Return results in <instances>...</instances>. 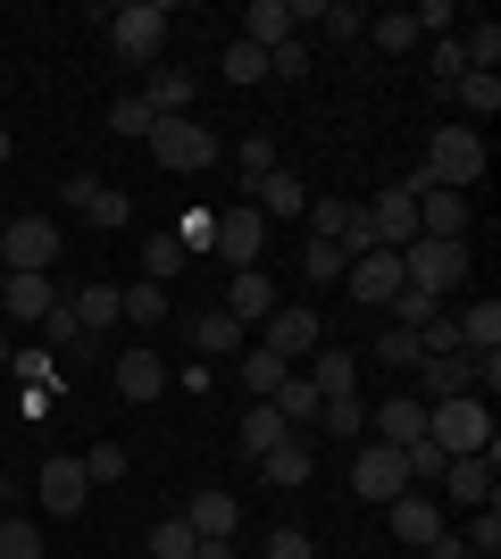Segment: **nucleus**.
Masks as SVG:
<instances>
[{
	"label": "nucleus",
	"mask_w": 501,
	"mask_h": 559,
	"mask_svg": "<svg viewBox=\"0 0 501 559\" xmlns=\"http://www.w3.org/2000/svg\"><path fill=\"white\" fill-rule=\"evenodd\" d=\"M343 284H351L359 309H393V293H402V251H359L351 267H343Z\"/></svg>",
	"instance_id": "9b49d317"
},
{
	"label": "nucleus",
	"mask_w": 501,
	"mask_h": 559,
	"mask_svg": "<svg viewBox=\"0 0 501 559\" xmlns=\"http://www.w3.org/2000/svg\"><path fill=\"white\" fill-rule=\"evenodd\" d=\"M402 284H409V293H434V301L460 293V284H468V242H434V234H418V242L402 251Z\"/></svg>",
	"instance_id": "7ed1b4c3"
},
{
	"label": "nucleus",
	"mask_w": 501,
	"mask_h": 559,
	"mask_svg": "<svg viewBox=\"0 0 501 559\" xmlns=\"http://www.w3.org/2000/svg\"><path fill=\"white\" fill-rule=\"evenodd\" d=\"M460 318V350H501V301L485 293V301H468V309H452Z\"/></svg>",
	"instance_id": "c85d7f7f"
},
{
	"label": "nucleus",
	"mask_w": 501,
	"mask_h": 559,
	"mask_svg": "<svg viewBox=\"0 0 501 559\" xmlns=\"http://www.w3.org/2000/svg\"><path fill=\"white\" fill-rule=\"evenodd\" d=\"M242 43H260V50L293 43V0H251L242 9Z\"/></svg>",
	"instance_id": "b1692460"
},
{
	"label": "nucleus",
	"mask_w": 501,
	"mask_h": 559,
	"mask_svg": "<svg viewBox=\"0 0 501 559\" xmlns=\"http://www.w3.org/2000/svg\"><path fill=\"white\" fill-rule=\"evenodd\" d=\"M452 100H460L468 117H493V109H501V75H477V68H468V75L452 84Z\"/></svg>",
	"instance_id": "4c0bfd02"
},
{
	"label": "nucleus",
	"mask_w": 501,
	"mask_h": 559,
	"mask_svg": "<svg viewBox=\"0 0 501 559\" xmlns=\"http://www.w3.org/2000/svg\"><path fill=\"white\" fill-rule=\"evenodd\" d=\"M285 359H267V350L260 343H251V350H242V384H251V401H276V384H285Z\"/></svg>",
	"instance_id": "c9c22d12"
},
{
	"label": "nucleus",
	"mask_w": 501,
	"mask_h": 559,
	"mask_svg": "<svg viewBox=\"0 0 501 559\" xmlns=\"http://www.w3.org/2000/svg\"><path fill=\"white\" fill-rule=\"evenodd\" d=\"M167 276H184V242L176 234H143V284H167Z\"/></svg>",
	"instance_id": "72a5a7b5"
},
{
	"label": "nucleus",
	"mask_w": 501,
	"mask_h": 559,
	"mask_svg": "<svg viewBox=\"0 0 501 559\" xmlns=\"http://www.w3.org/2000/svg\"><path fill=\"white\" fill-rule=\"evenodd\" d=\"M310 384H318V401L359 393V359H351V350H326V343H318V350H310Z\"/></svg>",
	"instance_id": "5701e85b"
},
{
	"label": "nucleus",
	"mask_w": 501,
	"mask_h": 559,
	"mask_svg": "<svg viewBox=\"0 0 501 559\" xmlns=\"http://www.w3.org/2000/svg\"><path fill=\"white\" fill-rule=\"evenodd\" d=\"M176 518H184V526H192L201 543H210V535H226V543H235L242 501H235V492H184V510H176Z\"/></svg>",
	"instance_id": "dca6fc26"
},
{
	"label": "nucleus",
	"mask_w": 501,
	"mask_h": 559,
	"mask_svg": "<svg viewBox=\"0 0 501 559\" xmlns=\"http://www.w3.org/2000/svg\"><path fill=\"white\" fill-rule=\"evenodd\" d=\"M192 543L201 535H192L184 518H159V526H151V559H192Z\"/></svg>",
	"instance_id": "09e8293b"
},
{
	"label": "nucleus",
	"mask_w": 501,
	"mask_h": 559,
	"mask_svg": "<svg viewBox=\"0 0 501 559\" xmlns=\"http://www.w3.org/2000/svg\"><path fill=\"white\" fill-rule=\"evenodd\" d=\"M434 309H443L434 293H409V284H402V293H393V326H409V334H418V326L434 318Z\"/></svg>",
	"instance_id": "603ef678"
},
{
	"label": "nucleus",
	"mask_w": 501,
	"mask_h": 559,
	"mask_svg": "<svg viewBox=\"0 0 501 559\" xmlns=\"http://www.w3.org/2000/svg\"><path fill=\"white\" fill-rule=\"evenodd\" d=\"M368 359H384V368H418L427 350H418V334H409V326H384L377 343H368Z\"/></svg>",
	"instance_id": "58836bf2"
},
{
	"label": "nucleus",
	"mask_w": 501,
	"mask_h": 559,
	"mask_svg": "<svg viewBox=\"0 0 501 559\" xmlns=\"http://www.w3.org/2000/svg\"><path fill=\"white\" fill-rule=\"evenodd\" d=\"M109 376H118V393H126V401H159V393H167V368L151 359V350H126Z\"/></svg>",
	"instance_id": "bb28decb"
},
{
	"label": "nucleus",
	"mask_w": 501,
	"mask_h": 559,
	"mask_svg": "<svg viewBox=\"0 0 501 559\" xmlns=\"http://www.w3.org/2000/svg\"><path fill=\"white\" fill-rule=\"evenodd\" d=\"M460 50H468V68H477V75H493V68H501V25H493V17L468 25V34H460Z\"/></svg>",
	"instance_id": "a19ab883"
},
{
	"label": "nucleus",
	"mask_w": 501,
	"mask_h": 559,
	"mask_svg": "<svg viewBox=\"0 0 501 559\" xmlns=\"http://www.w3.org/2000/svg\"><path fill=\"white\" fill-rule=\"evenodd\" d=\"M251 467H260V485H276V492H301V485H310V467H318V451L301 443V435H285V443L267 451V460H251Z\"/></svg>",
	"instance_id": "6ab92c4d"
},
{
	"label": "nucleus",
	"mask_w": 501,
	"mask_h": 559,
	"mask_svg": "<svg viewBox=\"0 0 501 559\" xmlns=\"http://www.w3.org/2000/svg\"><path fill=\"white\" fill-rule=\"evenodd\" d=\"M242 334H251V326H235L226 309H201V318H192V343H201V350H217V359H242V350H251Z\"/></svg>",
	"instance_id": "c756f323"
},
{
	"label": "nucleus",
	"mask_w": 501,
	"mask_h": 559,
	"mask_svg": "<svg viewBox=\"0 0 501 559\" xmlns=\"http://www.w3.org/2000/svg\"><path fill=\"white\" fill-rule=\"evenodd\" d=\"M217 75H226V84H267V50L235 34V43L217 50Z\"/></svg>",
	"instance_id": "473e14b6"
},
{
	"label": "nucleus",
	"mask_w": 501,
	"mask_h": 559,
	"mask_svg": "<svg viewBox=\"0 0 501 559\" xmlns=\"http://www.w3.org/2000/svg\"><path fill=\"white\" fill-rule=\"evenodd\" d=\"M0 492H9V467H0Z\"/></svg>",
	"instance_id": "0e129e2a"
},
{
	"label": "nucleus",
	"mask_w": 501,
	"mask_h": 559,
	"mask_svg": "<svg viewBox=\"0 0 501 559\" xmlns=\"http://www.w3.org/2000/svg\"><path fill=\"white\" fill-rule=\"evenodd\" d=\"M501 551V510H477V526H468V559H493Z\"/></svg>",
	"instance_id": "4d7b16f0"
},
{
	"label": "nucleus",
	"mask_w": 501,
	"mask_h": 559,
	"mask_svg": "<svg viewBox=\"0 0 501 559\" xmlns=\"http://www.w3.org/2000/svg\"><path fill=\"white\" fill-rule=\"evenodd\" d=\"M167 234L184 242V259H201V251H210V242H217V210H184V217H176V226H167Z\"/></svg>",
	"instance_id": "c03bdc74"
},
{
	"label": "nucleus",
	"mask_w": 501,
	"mask_h": 559,
	"mask_svg": "<svg viewBox=\"0 0 501 559\" xmlns=\"http://www.w3.org/2000/svg\"><path fill=\"white\" fill-rule=\"evenodd\" d=\"M50 259H59V226L50 217H9L0 226V267L9 276H50Z\"/></svg>",
	"instance_id": "0eeeda50"
},
{
	"label": "nucleus",
	"mask_w": 501,
	"mask_h": 559,
	"mask_svg": "<svg viewBox=\"0 0 501 559\" xmlns=\"http://www.w3.org/2000/svg\"><path fill=\"white\" fill-rule=\"evenodd\" d=\"M0 293H9V267H0Z\"/></svg>",
	"instance_id": "e2e57ef3"
},
{
	"label": "nucleus",
	"mask_w": 501,
	"mask_h": 559,
	"mask_svg": "<svg viewBox=\"0 0 501 559\" xmlns=\"http://www.w3.org/2000/svg\"><path fill=\"white\" fill-rule=\"evenodd\" d=\"M9 359H17V343H9V334H0V368H9Z\"/></svg>",
	"instance_id": "052dcab7"
},
{
	"label": "nucleus",
	"mask_w": 501,
	"mask_h": 559,
	"mask_svg": "<svg viewBox=\"0 0 501 559\" xmlns=\"http://www.w3.org/2000/svg\"><path fill=\"white\" fill-rule=\"evenodd\" d=\"M418 384H427V409H434V401H460V393H468V350L418 359Z\"/></svg>",
	"instance_id": "a878e982"
},
{
	"label": "nucleus",
	"mask_w": 501,
	"mask_h": 559,
	"mask_svg": "<svg viewBox=\"0 0 501 559\" xmlns=\"http://www.w3.org/2000/svg\"><path fill=\"white\" fill-rule=\"evenodd\" d=\"M301 75H310V43L293 34V43H276V50H267V84H301Z\"/></svg>",
	"instance_id": "a18cd8bd"
},
{
	"label": "nucleus",
	"mask_w": 501,
	"mask_h": 559,
	"mask_svg": "<svg viewBox=\"0 0 501 559\" xmlns=\"http://www.w3.org/2000/svg\"><path fill=\"white\" fill-rule=\"evenodd\" d=\"M84 476H93V485H118L126 476V443H93L84 451Z\"/></svg>",
	"instance_id": "864d4df0"
},
{
	"label": "nucleus",
	"mask_w": 501,
	"mask_h": 559,
	"mask_svg": "<svg viewBox=\"0 0 501 559\" xmlns=\"http://www.w3.org/2000/svg\"><path fill=\"white\" fill-rule=\"evenodd\" d=\"M260 551H267V559H318L301 526H267V543H260Z\"/></svg>",
	"instance_id": "6e6d98bb"
},
{
	"label": "nucleus",
	"mask_w": 501,
	"mask_h": 559,
	"mask_svg": "<svg viewBox=\"0 0 501 559\" xmlns=\"http://www.w3.org/2000/svg\"><path fill=\"white\" fill-rule=\"evenodd\" d=\"M384 510H393V535H402L409 551H427V543L443 535V501H434V492H418V485H409V492H393Z\"/></svg>",
	"instance_id": "4468645a"
},
{
	"label": "nucleus",
	"mask_w": 501,
	"mask_h": 559,
	"mask_svg": "<svg viewBox=\"0 0 501 559\" xmlns=\"http://www.w3.org/2000/svg\"><path fill=\"white\" fill-rule=\"evenodd\" d=\"M318 409H326V401H318L310 376H285V384H276V418H285L293 435H301V426H318Z\"/></svg>",
	"instance_id": "7c9ffc66"
},
{
	"label": "nucleus",
	"mask_w": 501,
	"mask_h": 559,
	"mask_svg": "<svg viewBox=\"0 0 501 559\" xmlns=\"http://www.w3.org/2000/svg\"><path fill=\"white\" fill-rule=\"evenodd\" d=\"M143 142H151V159L176 167V176H201V167H217V134L201 126V117H159Z\"/></svg>",
	"instance_id": "20e7f679"
},
{
	"label": "nucleus",
	"mask_w": 501,
	"mask_h": 559,
	"mask_svg": "<svg viewBox=\"0 0 501 559\" xmlns=\"http://www.w3.org/2000/svg\"><path fill=\"white\" fill-rule=\"evenodd\" d=\"M0 167H9V126H0Z\"/></svg>",
	"instance_id": "680f3d73"
},
{
	"label": "nucleus",
	"mask_w": 501,
	"mask_h": 559,
	"mask_svg": "<svg viewBox=\"0 0 501 559\" xmlns=\"http://www.w3.org/2000/svg\"><path fill=\"white\" fill-rule=\"evenodd\" d=\"M434 485L452 492V501H468V510H493L501 485H493V460H443V476Z\"/></svg>",
	"instance_id": "a211bd4d"
},
{
	"label": "nucleus",
	"mask_w": 501,
	"mask_h": 559,
	"mask_svg": "<svg viewBox=\"0 0 501 559\" xmlns=\"http://www.w3.org/2000/svg\"><path fill=\"white\" fill-rule=\"evenodd\" d=\"M226 267H260V251H267V217L251 210V201H235V210L217 217V242H210Z\"/></svg>",
	"instance_id": "9d476101"
},
{
	"label": "nucleus",
	"mask_w": 501,
	"mask_h": 559,
	"mask_svg": "<svg viewBox=\"0 0 501 559\" xmlns=\"http://www.w3.org/2000/svg\"><path fill=\"white\" fill-rule=\"evenodd\" d=\"M402 460H409V485H434V476H443V451L434 443H409Z\"/></svg>",
	"instance_id": "13d9d810"
},
{
	"label": "nucleus",
	"mask_w": 501,
	"mask_h": 559,
	"mask_svg": "<svg viewBox=\"0 0 501 559\" xmlns=\"http://www.w3.org/2000/svg\"><path fill=\"white\" fill-rule=\"evenodd\" d=\"M418 234H434V242H468V192H418Z\"/></svg>",
	"instance_id": "aec40b11"
},
{
	"label": "nucleus",
	"mask_w": 501,
	"mask_h": 559,
	"mask_svg": "<svg viewBox=\"0 0 501 559\" xmlns=\"http://www.w3.org/2000/svg\"><path fill=\"white\" fill-rule=\"evenodd\" d=\"M285 435H293V426L276 418V401H251V418L235 426V451H242V460H267V451L285 443Z\"/></svg>",
	"instance_id": "4be33fe9"
},
{
	"label": "nucleus",
	"mask_w": 501,
	"mask_h": 559,
	"mask_svg": "<svg viewBox=\"0 0 501 559\" xmlns=\"http://www.w3.org/2000/svg\"><path fill=\"white\" fill-rule=\"evenodd\" d=\"M368 43L393 50V59H402V50H418V25H409V9H384V17H368Z\"/></svg>",
	"instance_id": "e433bc0d"
},
{
	"label": "nucleus",
	"mask_w": 501,
	"mask_h": 559,
	"mask_svg": "<svg viewBox=\"0 0 501 559\" xmlns=\"http://www.w3.org/2000/svg\"><path fill=\"white\" fill-rule=\"evenodd\" d=\"M34 492H43V510H50V518H75L84 501H93V476H84V460H68V451H59V460H43Z\"/></svg>",
	"instance_id": "f8f14e48"
},
{
	"label": "nucleus",
	"mask_w": 501,
	"mask_h": 559,
	"mask_svg": "<svg viewBox=\"0 0 501 559\" xmlns=\"http://www.w3.org/2000/svg\"><path fill=\"white\" fill-rule=\"evenodd\" d=\"M159 117H151V100L143 93H126V100H109V134H126V142H143Z\"/></svg>",
	"instance_id": "ea45409f"
},
{
	"label": "nucleus",
	"mask_w": 501,
	"mask_h": 559,
	"mask_svg": "<svg viewBox=\"0 0 501 559\" xmlns=\"http://www.w3.org/2000/svg\"><path fill=\"white\" fill-rule=\"evenodd\" d=\"M318 343H326V326H318L310 301H276L260 318V350H267V359H285V368H293V359H310Z\"/></svg>",
	"instance_id": "423d86ee"
},
{
	"label": "nucleus",
	"mask_w": 501,
	"mask_h": 559,
	"mask_svg": "<svg viewBox=\"0 0 501 559\" xmlns=\"http://www.w3.org/2000/svg\"><path fill=\"white\" fill-rule=\"evenodd\" d=\"M43 343H50V350H75V343H84V318H75V301H68V293L50 301V318H43Z\"/></svg>",
	"instance_id": "37998d69"
},
{
	"label": "nucleus",
	"mask_w": 501,
	"mask_h": 559,
	"mask_svg": "<svg viewBox=\"0 0 501 559\" xmlns=\"http://www.w3.org/2000/svg\"><path fill=\"white\" fill-rule=\"evenodd\" d=\"M235 167H242V185H260L267 167H276V142H267V134H242L235 142Z\"/></svg>",
	"instance_id": "3c124183"
},
{
	"label": "nucleus",
	"mask_w": 501,
	"mask_h": 559,
	"mask_svg": "<svg viewBox=\"0 0 501 559\" xmlns=\"http://www.w3.org/2000/svg\"><path fill=\"white\" fill-rule=\"evenodd\" d=\"M351 492H359V501H393V492H409V460L393 443H368V435H359V443H351Z\"/></svg>",
	"instance_id": "6e6552de"
},
{
	"label": "nucleus",
	"mask_w": 501,
	"mask_h": 559,
	"mask_svg": "<svg viewBox=\"0 0 501 559\" xmlns=\"http://www.w3.org/2000/svg\"><path fill=\"white\" fill-rule=\"evenodd\" d=\"M343 267H351V259L334 251V242H318V234L301 242V276H310V284H343Z\"/></svg>",
	"instance_id": "79ce46f5"
},
{
	"label": "nucleus",
	"mask_w": 501,
	"mask_h": 559,
	"mask_svg": "<svg viewBox=\"0 0 501 559\" xmlns=\"http://www.w3.org/2000/svg\"><path fill=\"white\" fill-rule=\"evenodd\" d=\"M460 75H468V50H460V34H443V43H434V84L452 93Z\"/></svg>",
	"instance_id": "5fc2aeb1"
},
{
	"label": "nucleus",
	"mask_w": 501,
	"mask_h": 559,
	"mask_svg": "<svg viewBox=\"0 0 501 559\" xmlns=\"http://www.w3.org/2000/svg\"><path fill=\"white\" fill-rule=\"evenodd\" d=\"M267 309H276V284H267V267H235V284H226V318H235V326H260Z\"/></svg>",
	"instance_id": "412c9836"
},
{
	"label": "nucleus",
	"mask_w": 501,
	"mask_h": 559,
	"mask_svg": "<svg viewBox=\"0 0 501 559\" xmlns=\"http://www.w3.org/2000/svg\"><path fill=\"white\" fill-rule=\"evenodd\" d=\"M192 559H235V543H226V535H210V543H192Z\"/></svg>",
	"instance_id": "bf43d9fd"
},
{
	"label": "nucleus",
	"mask_w": 501,
	"mask_h": 559,
	"mask_svg": "<svg viewBox=\"0 0 501 559\" xmlns=\"http://www.w3.org/2000/svg\"><path fill=\"white\" fill-rule=\"evenodd\" d=\"M118 318H134V326H159V318H167V293H159V284H134V293H118Z\"/></svg>",
	"instance_id": "de8ad7c7"
},
{
	"label": "nucleus",
	"mask_w": 501,
	"mask_h": 559,
	"mask_svg": "<svg viewBox=\"0 0 501 559\" xmlns=\"http://www.w3.org/2000/svg\"><path fill=\"white\" fill-rule=\"evenodd\" d=\"M0 559H43V526L34 518H0Z\"/></svg>",
	"instance_id": "49530a36"
},
{
	"label": "nucleus",
	"mask_w": 501,
	"mask_h": 559,
	"mask_svg": "<svg viewBox=\"0 0 501 559\" xmlns=\"http://www.w3.org/2000/svg\"><path fill=\"white\" fill-rule=\"evenodd\" d=\"M0 301H9V318H17V326H43L50 301H59V284H50V276H9V293H0Z\"/></svg>",
	"instance_id": "393cba45"
},
{
	"label": "nucleus",
	"mask_w": 501,
	"mask_h": 559,
	"mask_svg": "<svg viewBox=\"0 0 501 559\" xmlns=\"http://www.w3.org/2000/svg\"><path fill=\"white\" fill-rule=\"evenodd\" d=\"M368 443H393V451L427 443V401H418V393H393L384 409H368Z\"/></svg>",
	"instance_id": "ddd939ff"
},
{
	"label": "nucleus",
	"mask_w": 501,
	"mask_h": 559,
	"mask_svg": "<svg viewBox=\"0 0 501 559\" xmlns=\"http://www.w3.org/2000/svg\"><path fill=\"white\" fill-rule=\"evenodd\" d=\"M100 25H109V50L134 59V68H151V59L167 50V9L159 0H126V9H109Z\"/></svg>",
	"instance_id": "39448f33"
},
{
	"label": "nucleus",
	"mask_w": 501,
	"mask_h": 559,
	"mask_svg": "<svg viewBox=\"0 0 501 559\" xmlns=\"http://www.w3.org/2000/svg\"><path fill=\"white\" fill-rule=\"evenodd\" d=\"M427 443L443 451V460H493V409H485L477 393L434 401L427 409Z\"/></svg>",
	"instance_id": "f03ea898"
},
{
	"label": "nucleus",
	"mask_w": 501,
	"mask_h": 559,
	"mask_svg": "<svg viewBox=\"0 0 501 559\" xmlns=\"http://www.w3.org/2000/svg\"><path fill=\"white\" fill-rule=\"evenodd\" d=\"M334 34V43H359V34H368V9H359V0H326V17H318Z\"/></svg>",
	"instance_id": "8fccbe9b"
},
{
	"label": "nucleus",
	"mask_w": 501,
	"mask_h": 559,
	"mask_svg": "<svg viewBox=\"0 0 501 559\" xmlns=\"http://www.w3.org/2000/svg\"><path fill=\"white\" fill-rule=\"evenodd\" d=\"M68 301H75V318H84V334L118 326V284H84V293H68Z\"/></svg>",
	"instance_id": "f704fd0d"
},
{
	"label": "nucleus",
	"mask_w": 501,
	"mask_h": 559,
	"mask_svg": "<svg viewBox=\"0 0 501 559\" xmlns=\"http://www.w3.org/2000/svg\"><path fill=\"white\" fill-rule=\"evenodd\" d=\"M485 176V134L477 126H443V134L427 142V159H418V176H402L409 192H468Z\"/></svg>",
	"instance_id": "f257e3e1"
},
{
	"label": "nucleus",
	"mask_w": 501,
	"mask_h": 559,
	"mask_svg": "<svg viewBox=\"0 0 501 559\" xmlns=\"http://www.w3.org/2000/svg\"><path fill=\"white\" fill-rule=\"evenodd\" d=\"M251 210L276 217V226H293V217H310V185H301L293 167H267L260 185H251Z\"/></svg>",
	"instance_id": "2eb2a0df"
},
{
	"label": "nucleus",
	"mask_w": 501,
	"mask_h": 559,
	"mask_svg": "<svg viewBox=\"0 0 501 559\" xmlns=\"http://www.w3.org/2000/svg\"><path fill=\"white\" fill-rule=\"evenodd\" d=\"M368 234H377V251H409V242H418V192L384 185L377 201H368Z\"/></svg>",
	"instance_id": "1a4fd4ad"
},
{
	"label": "nucleus",
	"mask_w": 501,
	"mask_h": 559,
	"mask_svg": "<svg viewBox=\"0 0 501 559\" xmlns=\"http://www.w3.org/2000/svg\"><path fill=\"white\" fill-rule=\"evenodd\" d=\"M151 117H192V100H201V84H192V75L184 68H159V75H151Z\"/></svg>",
	"instance_id": "cd10ccee"
},
{
	"label": "nucleus",
	"mask_w": 501,
	"mask_h": 559,
	"mask_svg": "<svg viewBox=\"0 0 501 559\" xmlns=\"http://www.w3.org/2000/svg\"><path fill=\"white\" fill-rule=\"evenodd\" d=\"M318 435H334V443H359V435H368V401H359V393L326 401V409H318Z\"/></svg>",
	"instance_id": "2f4dec72"
},
{
	"label": "nucleus",
	"mask_w": 501,
	"mask_h": 559,
	"mask_svg": "<svg viewBox=\"0 0 501 559\" xmlns=\"http://www.w3.org/2000/svg\"><path fill=\"white\" fill-rule=\"evenodd\" d=\"M68 201L93 217V226H134V201H126L118 185H100V176H68Z\"/></svg>",
	"instance_id": "f3484780"
}]
</instances>
